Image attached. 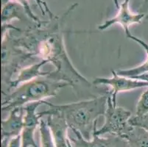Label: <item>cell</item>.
I'll list each match as a JSON object with an SVG mask.
<instances>
[{
  "mask_svg": "<svg viewBox=\"0 0 148 147\" xmlns=\"http://www.w3.org/2000/svg\"><path fill=\"white\" fill-rule=\"evenodd\" d=\"M10 29L21 31L10 24H2V93L5 94L13 77L23 68V64L30 59L36 58L33 54L20 46Z\"/></svg>",
  "mask_w": 148,
  "mask_h": 147,
  "instance_id": "obj_4",
  "label": "cell"
},
{
  "mask_svg": "<svg viewBox=\"0 0 148 147\" xmlns=\"http://www.w3.org/2000/svg\"><path fill=\"white\" fill-rule=\"evenodd\" d=\"M124 138L127 141V147H148V131L140 126H133Z\"/></svg>",
  "mask_w": 148,
  "mask_h": 147,
  "instance_id": "obj_16",
  "label": "cell"
},
{
  "mask_svg": "<svg viewBox=\"0 0 148 147\" xmlns=\"http://www.w3.org/2000/svg\"><path fill=\"white\" fill-rule=\"evenodd\" d=\"M126 37L127 38L133 40L134 41L136 42L137 44H139L142 48L144 49L146 52L147 57L145 61L142 64L136 67H134L133 68H129V69H122L117 71V74L119 75L124 77H134L138 76V75H142L145 73H148V44L143 40L140 39L139 38H137L136 36H133L130 32V31L125 32Z\"/></svg>",
  "mask_w": 148,
  "mask_h": 147,
  "instance_id": "obj_14",
  "label": "cell"
},
{
  "mask_svg": "<svg viewBox=\"0 0 148 147\" xmlns=\"http://www.w3.org/2000/svg\"><path fill=\"white\" fill-rule=\"evenodd\" d=\"M111 77H97L93 81L95 85H106L111 88L109 91L111 99L114 105H116V97L122 92L134 91L136 89L148 88V82L138 80L134 78L119 75L115 71H111Z\"/></svg>",
  "mask_w": 148,
  "mask_h": 147,
  "instance_id": "obj_6",
  "label": "cell"
},
{
  "mask_svg": "<svg viewBox=\"0 0 148 147\" xmlns=\"http://www.w3.org/2000/svg\"><path fill=\"white\" fill-rule=\"evenodd\" d=\"M47 63H48L47 60H41V61H40L39 63H33L32 65L23 67L16 75V77L13 79L10 84L9 85L6 93L2 94V95L8 94L23 83L33 80L41 77L48 76L50 71H41V68Z\"/></svg>",
  "mask_w": 148,
  "mask_h": 147,
  "instance_id": "obj_12",
  "label": "cell"
},
{
  "mask_svg": "<svg viewBox=\"0 0 148 147\" xmlns=\"http://www.w3.org/2000/svg\"><path fill=\"white\" fill-rule=\"evenodd\" d=\"M46 23L41 27L32 29L34 49L33 53L54 66L56 69L50 71L48 77L52 79L64 81L71 87L83 85L90 88L91 83L86 78L75 68L69 57L64 39V33L60 29L59 17L52 24Z\"/></svg>",
  "mask_w": 148,
  "mask_h": 147,
  "instance_id": "obj_1",
  "label": "cell"
},
{
  "mask_svg": "<svg viewBox=\"0 0 148 147\" xmlns=\"http://www.w3.org/2000/svg\"><path fill=\"white\" fill-rule=\"evenodd\" d=\"M39 131L41 147H56L51 135L50 129L47 122L44 120L41 119L40 121Z\"/></svg>",
  "mask_w": 148,
  "mask_h": 147,
  "instance_id": "obj_17",
  "label": "cell"
},
{
  "mask_svg": "<svg viewBox=\"0 0 148 147\" xmlns=\"http://www.w3.org/2000/svg\"></svg>",
  "mask_w": 148,
  "mask_h": 147,
  "instance_id": "obj_24",
  "label": "cell"
},
{
  "mask_svg": "<svg viewBox=\"0 0 148 147\" xmlns=\"http://www.w3.org/2000/svg\"><path fill=\"white\" fill-rule=\"evenodd\" d=\"M10 0H2V5H5L7 2H8ZM16 2H18L20 5H21L25 9V11L26 13L27 16L29 17L30 19L33 20L35 23L36 24V26L38 27H41L42 26H44V24L47 21H42L38 18L37 16L33 13L32 10H31V8L29 6V4L28 2V0H14ZM35 2H36V4L38 5V6L39 7L40 10H41V13H42L43 16H45L46 13H47L49 14V18H50V20L55 19V18L57 17V16L54 15L53 13L50 10L49 8L48 7L47 3L46 2H44V0H35Z\"/></svg>",
  "mask_w": 148,
  "mask_h": 147,
  "instance_id": "obj_13",
  "label": "cell"
},
{
  "mask_svg": "<svg viewBox=\"0 0 148 147\" xmlns=\"http://www.w3.org/2000/svg\"><path fill=\"white\" fill-rule=\"evenodd\" d=\"M8 147H22L21 146V137L20 135L12 137L8 143Z\"/></svg>",
  "mask_w": 148,
  "mask_h": 147,
  "instance_id": "obj_20",
  "label": "cell"
},
{
  "mask_svg": "<svg viewBox=\"0 0 148 147\" xmlns=\"http://www.w3.org/2000/svg\"><path fill=\"white\" fill-rule=\"evenodd\" d=\"M103 116L105 118L104 124L100 129H95L93 135L101 136L108 134L124 137L133 128L130 124V119L132 117L131 112L124 107L114 105L109 93L107 107Z\"/></svg>",
  "mask_w": 148,
  "mask_h": 147,
  "instance_id": "obj_5",
  "label": "cell"
},
{
  "mask_svg": "<svg viewBox=\"0 0 148 147\" xmlns=\"http://www.w3.org/2000/svg\"><path fill=\"white\" fill-rule=\"evenodd\" d=\"M134 79H138V80H142V81H146L148 82V73H145V74H142V75H138V76L134 77Z\"/></svg>",
  "mask_w": 148,
  "mask_h": 147,
  "instance_id": "obj_22",
  "label": "cell"
},
{
  "mask_svg": "<svg viewBox=\"0 0 148 147\" xmlns=\"http://www.w3.org/2000/svg\"><path fill=\"white\" fill-rule=\"evenodd\" d=\"M140 9L142 10V13H145L148 17V0H144Z\"/></svg>",
  "mask_w": 148,
  "mask_h": 147,
  "instance_id": "obj_21",
  "label": "cell"
},
{
  "mask_svg": "<svg viewBox=\"0 0 148 147\" xmlns=\"http://www.w3.org/2000/svg\"><path fill=\"white\" fill-rule=\"evenodd\" d=\"M130 0H124L120 3L118 13L114 17L106 20L103 24H99L98 29L99 30H106L114 24H119L123 28L125 32L130 31L129 27L134 24H141L146 14L143 13H134L131 12L129 8Z\"/></svg>",
  "mask_w": 148,
  "mask_h": 147,
  "instance_id": "obj_8",
  "label": "cell"
},
{
  "mask_svg": "<svg viewBox=\"0 0 148 147\" xmlns=\"http://www.w3.org/2000/svg\"><path fill=\"white\" fill-rule=\"evenodd\" d=\"M76 137H69L72 147H127L125 138L120 136L108 135L107 137L94 135L91 140L85 139L78 131L72 129Z\"/></svg>",
  "mask_w": 148,
  "mask_h": 147,
  "instance_id": "obj_9",
  "label": "cell"
},
{
  "mask_svg": "<svg viewBox=\"0 0 148 147\" xmlns=\"http://www.w3.org/2000/svg\"><path fill=\"white\" fill-rule=\"evenodd\" d=\"M130 124L132 126H140L148 131V113L142 116H132Z\"/></svg>",
  "mask_w": 148,
  "mask_h": 147,
  "instance_id": "obj_19",
  "label": "cell"
},
{
  "mask_svg": "<svg viewBox=\"0 0 148 147\" xmlns=\"http://www.w3.org/2000/svg\"><path fill=\"white\" fill-rule=\"evenodd\" d=\"M47 116L46 122L50 129L56 147H72L67 133L69 127L65 118L57 113H49Z\"/></svg>",
  "mask_w": 148,
  "mask_h": 147,
  "instance_id": "obj_10",
  "label": "cell"
},
{
  "mask_svg": "<svg viewBox=\"0 0 148 147\" xmlns=\"http://www.w3.org/2000/svg\"><path fill=\"white\" fill-rule=\"evenodd\" d=\"M108 94L94 99L80 101L64 105H53L44 100L43 104L49 107L48 110L38 113L39 116L57 113L65 118L69 127L78 131L85 139L91 140L97 129V119L104 116L107 107Z\"/></svg>",
  "mask_w": 148,
  "mask_h": 147,
  "instance_id": "obj_2",
  "label": "cell"
},
{
  "mask_svg": "<svg viewBox=\"0 0 148 147\" xmlns=\"http://www.w3.org/2000/svg\"><path fill=\"white\" fill-rule=\"evenodd\" d=\"M148 113V89L141 95L136 109V116H142Z\"/></svg>",
  "mask_w": 148,
  "mask_h": 147,
  "instance_id": "obj_18",
  "label": "cell"
},
{
  "mask_svg": "<svg viewBox=\"0 0 148 147\" xmlns=\"http://www.w3.org/2000/svg\"><path fill=\"white\" fill-rule=\"evenodd\" d=\"M113 2H114V5H115L116 8H117V9H119V0H113Z\"/></svg>",
  "mask_w": 148,
  "mask_h": 147,
  "instance_id": "obj_23",
  "label": "cell"
},
{
  "mask_svg": "<svg viewBox=\"0 0 148 147\" xmlns=\"http://www.w3.org/2000/svg\"><path fill=\"white\" fill-rule=\"evenodd\" d=\"M26 15L25 9L21 5L14 0H10L5 5H2V24H10L13 19L23 20V16Z\"/></svg>",
  "mask_w": 148,
  "mask_h": 147,
  "instance_id": "obj_15",
  "label": "cell"
},
{
  "mask_svg": "<svg viewBox=\"0 0 148 147\" xmlns=\"http://www.w3.org/2000/svg\"><path fill=\"white\" fill-rule=\"evenodd\" d=\"M70 86L69 83L52 79L48 76L41 77L23 83L2 97V110L10 112L16 107H25L29 103L42 102L56 96L60 89Z\"/></svg>",
  "mask_w": 148,
  "mask_h": 147,
  "instance_id": "obj_3",
  "label": "cell"
},
{
  "mask_svg": "<svg viewBox=\"0 0 148 147\" xmlns=\"http://www.w3.org/2000/svg\"><path fill=\"white\" fill-rule=\"evenodd\" d=\"M25 107H16L10 111L8 117L1 121V137L11 139L20 135L25 124Z\"/></svg>",
  "mask_w": 148,
  "mask_h": 147,
  "instance_id": "obj_11",
  "label": "cell"
},
{
  "mask_svg": "<svg viewBox=\"0 0 148 147\" xmlns=\"http://www.w3.org/2000/svg\"><path fill=\"white\" fill-rule=\"evenodd\" d=\"M43 102H33L25 106V124L21 133L22 147H38L35 141L34 135L37 127L39 126L41 117L36 110L40 105H43Z\"/></svg>",
  "mask_w": 148,
  "mask_h": 147,
  "instance_id": "obj_7",
  "label": "cell"
}]
</instances>
